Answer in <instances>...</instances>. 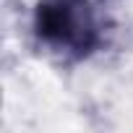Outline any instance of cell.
Wrapping results in <instances>:
<instances>
[{
    "label": "cell",
    "mask_w": 133,
    "mask_h": 133,
    "mask_svg": "<svg viewBox=\"0 0 133 133\" xmlns=\"http://www.w3.org/2000/svg\"><path fill=\"white\" fill-rule=\"evenodd\" d=\"M34 37L63 57H86L102 42V21L94 0H39Z\"/></svg>",
    "instance_id": "cell-1"
}]
</instances>
